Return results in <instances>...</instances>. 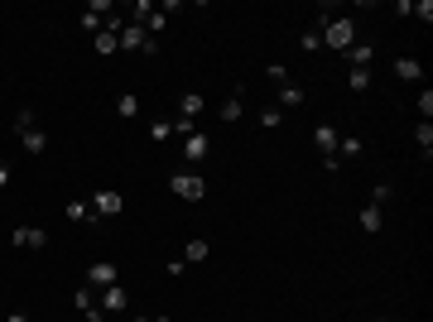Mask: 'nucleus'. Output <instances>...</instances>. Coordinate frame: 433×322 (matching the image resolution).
<instances>
[{"label":"nucleus","mask_w":433,"mask_h":322,"mask_svg":"<svg viewBox=\"0 0 433 322\" xmlns=\"http://www.w3.org/2000/svg\"><path fill=\"white\" fill-rule=\"evenodd\" d=\"M299 48H304V53H318V48H323V29H318V24L304 29V34H299Z\"/></svg>","instance_id":"nucleus-22"},{"label":"nucleus","mask_w":433,"mask_h":322,"mask_svg":"<svg viewBox=\"0 0 433 322\" xmlns=\"http://www.w3.org/2000/svg\"><path fill=\"white\" fill-rule=\"evenodd\" d=\"M130 322H154V318H130Z\"/></svg>","instance_id":"nucleus-37"},{"label":"nucleus","mask_w":433,"mask_h":322,"mask_svg":"<svg viewBox=\"0 0 433 322\" xmlns=\"http://www.w3.org/2000/svg\"><path fill=\"white\" fill-rule=\"evenodd\" d=\"M208 255H212V245H208V240H198V236L183 245V265H203Z\"/></svg>","instance_id":"nucleus-19"},{"label":"nucleus","mask_w":433,"mask_h":322,"mask_svg":"<svg viewBox=\"0 0 433 322\" xmlns=\"http://www.w3.org/2000/svg\"><path fill=\"white\" fill-rule=\"evenodd\" d=\"M10 245H19V250H44V245H48V231H44V226H15V231H10Z\"/></svg>","instance_id":"nucleus-6"},{"label":"nucleus","mask_w":433,"mask_h":322,"mask_svg":"<svg viewBox=\"0 0 433 322\" xmlns=\"http://www.w3.org/2000/svg\"><path fill=\"white\" fill-rule=\"evenodd\" d=\"M73 308H77V313H82L87 322H102V318H107V313L97 308V299H92V289H87V284H77V294H73Z\"/></svg>","instance_id":"nucleus-9"},{"label":"nucleus","mask_w":433,"mask_h":322,"mask_svg":"<svg viewBox=\"0 0 433 322\" xmlns=\"http://www.w3.org/2000/svg\"><path fill=\"white\" fill-rule=\"evenodd\" d=\"M395 77H400V82H419V77H424L419 58H395Z\"/></svg>","instance_id":"nucleus-18"},{"label":"nucleus","mask_w":433,"mask_h":322,"mask_svg":"<svg viewBox=\"0 0 433 322\" xmlns=\"http://www.w3.org/2000/svg\"><path fill=\"white\" fill-rule=\"evenodd\" d=\"M241 92H246V87H231V97H226V102H221V111H217V115H221V120H226V125H236V120H241V115H246V106H241Z\"/></svg>","instance_id":"nucleus-11"},{"label":"nucleus","mask_w":433,"mask_h":322,"mask_svg":"<svg viewBox=\"0 0 433 322\" xmlns=\"http://www.w3.org/2000/svg\"><path fill=\"white\" fill-rule=\"evenodd\" d=\"M169 135H174V120H154V125H149V140H154V144H164Z\"/></svg>","instance_id":"nucleus-28"},{"label":"nucleus","mask_w":433,"mask_h":322,"mask_svg":"<svg viewBox=\"0 0 433 322\" xmlns=\"http://www.w3.org/2000/svg\"><path fill=\"white\" fill-rule=\"evenodd\" d=\"M5 322H29V318L24 313H5Z\"/></svg>","instance_id":"nucleus-36"},{"label":"nucleus","mask_w":433,"mask_h":322,"mask_svg":"<svg viewBox=\"0 0 433 322\" xmlns=\"http://www.w3.org/2000/svg\"><path fill=\"white\" fill-rule=\"evenodd\" d=\"M97 308H102V313H125V308H130V294H125V289H120V284H111V289H102V299H97Z\"/></svg>","instance_id":"nucleus-8"},{"label":"nucleus","mask_w":433,"mask_h":322,"mask_svg":"<svg viewBox=\"0 0 433 322\" xmlns=\"http://www.w3.org/2000/svg\"><path fill=\"white\" fill-rule=\"evenodd\" d=\"M337 140H342V135H337V125H318V130H313V144H318V154H337Z\"/></svg>","instance_id":"nucleus-14"},{"label":"nucleus","mask_w":433,"mask_h":322,"mask_svg":"<svg viewBox=\"0 0 433 322\" xmlns=\"http://www.w3.org/2000/svg\"><path fill=\"white\" fill-rule=\"evenodd\" d=\"M63 216H68L73 226H97V221H102V216L92 212V202H82V198H73V202L63 207Z\"/></svg>","instance_id":"nucleus-10"},{"label":"nucleus","mask_w":433,"mask_h":322,"mask_svg":"<svg viewBox=\"0 0 433 322\" xmlns=\"http://www.w3.org/2000/svg\"><path fill=\"white\" fill-rule=\"evenodd\" d=\"M260 125H265V130H279V125H284V111H279V106H265V111H260Z\"/></svg>","instance_id":"nucleus-27"},{"label":"nucleus","mask_w":433,"mask_h":322,"mask_svg":"<svg viewBox=\"0 0 433 322\" xmlns=\"http://www.w3.org/2000/svg\"><path fill=\"white\" fill-rule=\"evenodd\" d=\"M15 125H19V135H24V130H34V111L19 106V111H15Z\"/></svg>","instance_id":"nucleus-30"},{"label":"nucleus","mask_w":433,"mask_h":322,"mask_svg":"<svg viewBox=\"0 0 433 322\" xmlns=\"http://www.w3.org/2000/svg\"><path fill=\"white\" fill-rule=\"evenodd\" d=\"M82 284H87V289H111V284H120V279H116V260H92V265L82 269Z\"/></svg>","instance_id":"nucleus-3"},{"label":"nucleus","mask_w":433,"mask_h":322,"mask_svg":"<svg viewBox=\"0 0 433 322\" xmlns=\"http://www.w3.org/2000/svg\"><path fill=\"white\" fill-rule=\"evenodd\" d=\"M414 144L424 149V159H429V149H433V125L429 120H419V130H414Z\"/></svg>","instance_id":"nucleus-25"},{"label":"nucleus","mask_w":433,"mask_h":322,"mask_svg":"<svg viewBox=\"0 0 433 322\" xmlns=\"http://www.w3.org/2000/svg\"><path fill=\"white\" fill-rule=\"evenodd\" d=\"M356 221H361V231H366V236H376V231L385 226V212L371 202V207H361V216H356Z\"/></svg>","instance_id":"nucleus-17"},{"label":"nucleus","mask_w":433,"mask_h":322,"mask_svg":"<svg viewBox=\"0 0 433 322\" xmlns=\"http://www.w3.org/2000/svg\"><path fill=\"white\" fill-rule=\"evenodd\" d=\"M371 202H376V207H385V202H390V183H376V193H371Z\"/></svg>","instance_id":"nucleus-32"},{"label":"nucleus","mask_w":433,"mask_h":322,"mask_svg":"<svg viewBox=\"0 0 433 322\" xmlns=\"http://www.w3.org/2000/svg\"><path fill=\"white\" fill-rule=\"evenodd\" d=\"M203 111H208L203 92H183V97H178V115H183V120H198Z\"/></svg>","instance_id":"nucleus-12"},{"label":"nucleus","mask_w":433,"mask_h":322,"mask_svg":"<svg viewBox=\"0 0 433 322\" xmlns=\"http://www.w3.org/2000/svg\"><path fill=\"white\" fill-rule=\"evenodd\" d=\"M92 48H97L102 58H107V53H120V48H116V34H111V29H102V34H92Z\"/></svg>","instance_id":"nucleus-23"},{"label":"nucleus","mask_w":433,"mask_h":322,"mask_svg":"<svg viewBox=\"0 0 433 322\" xmlns=\"http://www.w3.org/2000/svg\"><path fill=\"white\" fill-rule=\"evenodd\" d=\"M116 115H120V120H135V115H140V97H135V92H120V97H116Z\"/></svg>","instance_id":"nucleus-20"},{"label":"nucleus","mask_w":433,"mask_h":322,"mask_svg":"<svg viewBox=\"0 0 433 322\" xmlns=\"http://www.w3.org/2000/svg\"><path fill=\"white\" fill-rule=\"evenodd\" d=\"M19 144H24V154H44V149H48V135H44V130H24Z\"/></svg>","instance_id":"nucleus-21"},{"label":"nucleus","mask_w":433,"mask_h":322,"mask_svg":"<svg viewBox=\"0 0 433 322\" xmlns=\"http://www.w3.org/2000/svg\"><path fill=\"white\" fill-rule=\"evenodd\" d=\"M183 159L198 169V164H208L212 159V140H208V130H193L188 140H183Z\"/></svg>","instance_id":"nucleus-4"},{"label":"nucleus","mask_w":433,"mask_h":322,"mask_svg":"<svg viewBox=\"0 0 433 322\" xmlns=\"http://www.w3.org/2000/svg\"><path fill=\"white\" fill-rule=\"evenodd\" d=\"M145 44H149V34H145L135 19H125V29L116 34V48H120V53H145Z\"/></svg>","instance_id":"nucleus-5"},{"label":"nucleus","mask_w":433,"mask_h":322,"mask_svg":"<svg viewBox=\"0 0 433 322\" xmlns=\"http://www.w3.org/2000/svg\"><path fill=\"white\" fill-rule=\"evenodd\" d=\"M77 24H82V29H92V34H102V29H107V19H102V15H92V10H87V15H77Z\"/></svg>","instance_id":"nucleus-29"},{"label":"nucleus","mask_w":433,"mask_h":322,"mask_svg":"<svg viewBox=\"0 0 433 322\" xmlns=\"http://www.w3.org/2000/svg\"><path fill=\"white\" fill-rule=\"evenodd\" d=\"M318 29H323V48H337V53H347L351 44H356V19L351 15H318Z\"/></svg>","instance_id":"nucleus-1"},{"label":"nucleus","mask_w":433,"mask_h":322,"mask_svg":"<svg viewBox=\"0 0 433 322\" xmlns=\"http://www.w3.org/2000/svg\"><path fill=\"white\" fill-rule=\"evenodd\" d=\"M361 154H366V140H361V135H342V140H337V159H342V164H347V159H361Z\"/></svg>","instance_id":"nucleus-13"},{"label":"nucleus","mask_w":433,"mask_h":322,"mask_svg":"<svg viewBox=\"0 0 433 322\" xmlns=\"http://www.w3.org/2000/svg\"><path fill=\"white\" fill-rule=\"evenodd\" d=\"M92 212L97 216H120L125 212V198H120L116 188H102V193H92Z\"/></svg>","instance_id":"nucleus-7"},{"label":"nucleus","mask_w":433,"mask_h":322,"mask_svg":"<svg viewBox=\"0 0 433 322\" xmlns=\"http://www.w3.org/2000/svg\"><path fill=\"white\" fill-rule=\"evenodd\" d=\"M409 15H419V19L429 24V19H433V0H414V10H409Z\"/></svg>","instance_id":"nucleus-31"},{"label":"nucleus","mask_w":433,"mask_h":322,"mask_svg":"<svg viewBox=\"0 0 433 322\" xmlns=\"http://www.w3.org/2000/svg\"><path fill=\"white\" fill-rule=\"evenodd\" d=\"M347 63H351V68H371V63H376V48H371V44H361V39H356V44H351V48H347Z\"/></svg>","instance_id":"nucleus-15"},{"label":"nucleus","mask_w":433,"mask_h":322,"mask_svg":"<svg viewBox=\"0 0 433 322\" xmlns=\"http://www.w3.org/2000/svg\"><path fill=\"white\" fill-rule=\"evenodd\" d=\"M347 87H351V92H366V87H371V68H351V73H347Z\"/></svg>","instance_id":"nucleus-24"},{"label":"nucleus","mask_w":433,"mask_h":322,"mask_svg":"<svg viewBox=\"0 0 433 322\" xmlns=\"http://www.w3.org/2000/svg\"><path fill=\"white\" fill-rule=\"evenodd\" d=\"M265 77H270V82H275V87H284V82H294V77H289V68H284V63H265Z\"/></svg>","instance_id":"nucleus-26"},{"label":"nucleus","mask_w":433,"mask_h":322,"mask_svg":"<svg viewBox=\"0 0 433 322\" xmlns=\"http://www.w3.org/2000/svg\"><path fill=\"white\" fill-rule=\"evenodd\" d=\"M0 188H10V164H0Z\"/></svg>","instance_id":"nucleus-35"},{"label":"nucleus","mask_w":433,"mask_h":322,"mask_svg":"<svg viewBox=\"0 0 433 322\" xmlns=\"http://www.w3.org/2000/svg\"><path fill=\"white\" fill-rule=\"evenodd\" d=\"M419 115H424V120L433 115V92H419Z\"/></svg>","instance_id":"nucleus-34"},{"label":"nucleus","mask_w":433,"mask_h":322,"mask_svg":"<svg viewBox=\"0 0 433 322\" xmlns=\"http://www.w3.org/2000/svg\"><path fill=\"white\" fill-rule=\"evenodd\" d=\"M380 322H390V318H380Z\"/></svg>","instance_id":"nucleus-38"},{"label":"nucleus","mask_w":433,"mask_h":322,"mask_svg":"<svg viewBox=\"0 0 433 322\" xmlns=\"http://www.w3.org/2000/svg\"><path fill=\"white\" fill-rule=\"evenodd\" d=\"M193 130H198V125H193V120H183V115H178V120H174V135H183V140H188V135H193Z\"/></svg>","instance_id":"nucleus-33"},{"label":"nucleus","mask_w":433,"mask_h":322,"mask_svg":"<svg viewBox=\"0 0 433 322\" xmlns=\"http://www.w3.org/2000/svg\"><path fill=\"white\" fill-rule=\"evenodd\" d=\"M275 97H279V111H294V106H304V87H299V82H284V87H279Z\"/></svg>","instance_id":"nucleus-16"},{"label":"nucleus","mask_w":433,"mask_h":322,"mask_svg":"<svg viewBox=\"0 0 433 322\" xmlns=\"http://www.w3.org/2000/svg\"><path fill=\"white\" fill-rule=\"evenodd\" d=\"M169 188H174V198H183V202H203V198H208L203 173H174V178H169Z\"/></svg>","instance_id":"nucleus-2"}]
</instances>
